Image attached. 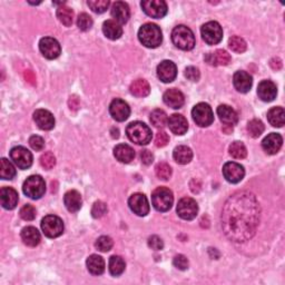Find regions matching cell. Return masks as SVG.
<instances>
[{
  "mask_svg": "<svg viewBox=\"0 0 285 285\" xmlns=\"http://www.w3.org/2000/svg\"><path fill=\"white\" fill-rule=\"evenodd\" d=\"M41 229L49 239H56L64 233V223L56 215H47L41 221Z\"/></svg>",
  "mask_w": 285,
  "mask_h": 285,
  "instance_id": "cell-7",
  "label": "cell"
},
{
  "mask_svg": "<svg viewBox=\"0 0 285 285\" xmlns=\"http://www.w3.org/2000/svg\"><path fill=\"white\" fill-rule=\"evenodd\" d=\"M156 176L162 180H168L172 176V167L167 163H160L157 164L155 168Z\"/></svg>",
  "mask_w": 285,
  "mask_h": 285,
  "instance_id": "cell-43",
  "label": "cell"
},
{
  "mask_svg": "<svg viewBox=\"0 0 285 285\" xmlns=\"http://www.w3.org/2000/svg\"><path fill=\"white\" fill-rule=\"evenodd\" d=\"M173 264H174L175 268L180 270V271H185V270L189 269V260H187L186 256L182 255V254H178V255L174 257Z\"/></svg>",
  "mask_w": 285,
  "mask_h": 285,
  "instance_id": "cell-51",
  "label": "cell"
},
{
  "mask_svg": "<svg viewBox=\"0 0 285 285\" xmlns=\"http://www.w3.org/2000/svg\"><path fill=\"white\" fill-rule=\"evenodd\" d=\"M25 78H26V81L28 83H30L32 85H35L36 83V77L34 75V72L33 71H30V70H26L25 72Z\"/></svg>",
  "mask_w": 285,
  "mask_h": 285,
  "instance_id": "cell-57",
  "label": "cell"
},
{
  "mask_svg": "<svg viewBox=\"0 0 285 285\" xmlns=\"http://www.w3.org/2000/svg\"><path fill=\"white\" fill-rule=\"evenodd\" d=\"M172 41L182 50H192L195 47V36L189 27L184 25L176 26L173 29Z\"/></svg>",
  "mask_w": 285,
  "mask_h": 285,
  "instance_id": "cell-3",
  "label": "cell"
},
{
  "mask_svg": "<svg viewBox=\"0 0 285 285\" xmlns=\"http://www.w3.org/2000/svg\"><path fill=\"white\" fill-rule=\"evenodd\" d=\"M223 175L229 183L236 184L244 178L245 169L239 163L228 162L223 166Z\"/></svg>",
  "mask_w": 285,
  "mask_h": 285,
  "instance_id": "cell-13",
  "label": "cell"
},
{
  "mask_svg": "<svg viewBox=\"0 0 285 285\" xmlns=\"http://www.w3.org/2000/svg\"><path fill=\"white\" fill-rule=\"evenodd\" d=\"M127 137L137 145H147L151 141V131L142 122H133L126 128Z\"/></svg>",
  "mask_w": 285,
  "mask_h": 285,
  "instance_id": "cell-4",
  "label": "cell"
},
{
  "mask_svg": "<svg viewBox=\"0 0 285 285\" xmlns=\"http://www.w3.org/2000/svg\"><path fill=\"white\" fill-rule=\"evenodd\" d=\"M169 142V136L165 132H159L155 137V145L157 147H165Z\"/></svg>",
  "mask_w": 285,
  "mask_h": 285,
  "instance_id": "cell-53",
  "label": "cell"
},
{
  "mask_svg": "<svg viewBox=\"0 0 285 285\" xmlns=\"http://www.w3.org/2000/svg\"><path fill=\"white\" fill-rule=\"evenodd\" d=\"M265 129L264 124L262 123V120L260 119H252L247 124V132L248 135L253 138H257L263 134V132Z\"/></svg>",
  "mask_w": 285,
  "mask_h": 285,
  "instance_id": "cell-41",
  "label": "cell"
},
{
  "mask_svg": "<svg viewBox=\"0 0 285 285\" xmlns=\"http://www.w3.org/2000/svg\"><path fill=\"white\" fill-rule=\"evenodd\" d=\"M257 95L261 99L266 102L273 101L277 96V87L272 81H263L258 84Z\"/></svg>",
  "mask_w": 285,
  "mask_h": 285,
  "instance_id": "cell-21",
  "label": "cell"
},
{
  "mask_svg": "<svg viewBox=\"0 0 285 285\" xmlns=\"http://www.w3.org/2000/svg\"><path fill=\"white\" fill-rule=\"evenodd\" d=\"M109 272H111V274L113 276H119L120 274H123L125 268H126V264H125V261L117 255H114L111 258H109Z\"/></svg>",
  "mask_w": 285,
  "mask_h": 285,
  "instance_id": "cell-36",
  "label": "cell"
},
{
  "mask_svg": "<svg viewBox=\"0 0 285 285\" xmlns=\"http://www.w3.org/2000/svg\"><path fill=\"white\" fill-rule=\"evenodd\" d=\"M192 117L194 122L199 127H209L214 122V113L206 102H199L195 105L192 111Z\"/></svg>",
  "mask_w": 285,
  "mask_h": 285,
  "instance_id": "cell-8",
  "label": "cell"
},
{
  "mask_svg": "<svg viewBox=\"0 0 285 285\" xmlns=\"http://www.w3.org/2000/svg\"><path fill=\"white\" fill-rule=\"evenodd\" d=\"M106 213H107V205L104 202L97 201L94 203L92 209V215L94 218H100Z\"/></svg>",
  "mask_w": 285,
  "mask_h": 285,
  "instance_id": "cell-49",
  "label": "cell"
},
{
  "mask_svg": "<svg viewBox=\"0 0 285 285\" xmlns=\"http://www.w3.org/2000/svg\"><path fill=\"white\" fill-rule=\"evenodd\" d=\"M87 5H88V7L94 11V13L102 14L108 9L111 3H109L108 0H95V2L94 0H89Z\"/></svg>",
  "mask_w": 285,
  "mask_h": 285,
  "instance_id": "cell-44",
  "label": "cell"
},
{
  "mask_svg": "<svg viewBox=\"0 0 285 285\" xmlns=\"http://www.w3.org/2000/svg\"><path fill=\"white\" fill-rule=\"evenodd\" d=\"M228 46L231 48L232 51L242 54L246 50V42L243 38L239 37V36H233V37L229 38L228 40Z\"/></svg>",
  "mask_w": 285,
  "mask_h": 285,
  "instance_id": "cell-42",
  "label": "cell"
},
{
  "mask_svg": "<svg viewBox=\"0 0 285 285\" xmlns=\"http://www.w3.org/2000/svg\"><path fill=\"white\" fill-rule=\"evenodd\" d=\"M148 246L151 248V250L161 251V250H163V247H164L163 240L161 238H159L157 235L150 236V238L148 239Z\"/></svg>",
  "mask_w": 285,
  "mask_h": 285,
  "instance_id": "cell-54",
  "label": "cell"
},
{
  "mask_svg": "<svg viewBox=\"0 0 285 285\" xmlns=\"http://www.w3.org/2000/svg\"><path fill=\"white\" fill-rule=\"evenodd\" d=\"M0 176L3 179H13L16 176V169L8 160L0 161Z\"/></svg>",
  "mask_w": 285,
  "mask_h": 285,
  "instance_id": "cell-39",
  "label": "cell"
},
{
  "mask_svg": "<svg viewBox=\"0 0 285 285\" xmlns=\"http://www.w3.org/2000/svg\"><path fill=\"white\" fill-rule=\"evenodd\" d=\"M112 17L119 25H124L128 21L131 17V10L128 5L124 2H116L112 6Z\"/></svg>",
  "mask_w": 285,
  "mask_h": 285,
  "instance_id": "cell-23",
  "label": "cell"
},
{
  "mask_svg": "<svg viewBox=\"0 0 285 285\" xmlns=\"http://www.w3.org/2000/svg\"><path fill=\"white\" fill-rule=\"evenodd\" d=\"M34 120L42 131H50L55 127L54 115L46 109H37L34 114Z\"/></svg>",
  "mask_w": 285,
  "mask_h": 285,
  "instance_id": "cell-18",
  "label": "cell"
},
{
  "mask_svg": "<svg viewBox=\"0 0 285 285\" xmlns=\"http://www.w3.org/2000/svg\"><path fill=\"white\" fill-rule=\"evenodd\" d=\"M177 214L185 221H192L197 216L198 205L195 199L191 197L182 198L177 204Z\"/></svg>",
  "mask_w": 285,
  "mask_h": 285,
  "instance_id": "cell-10",
  "label": "cell"
},
{
  "mask_svg": "<svg viewBox=\"0 0 285 285\" xmlns=\"http://www.w3.org/2000/svg\"><path fill=\"white\" fill-rule=\"evenodd\" d=\"M114 242L113 240L109 238V236H100V238L96 241L95 246L98 251L100 252H109L113 248Z\"/></svg>",
  "mask_w": 285,
  "mask_h": 285,
  "instance_id": "cell-45",
  "label": "cell"
},
{
  "mask_svg": "<svg viewBox=\"0 0 285 285\" xmlns=\"http://www.w3.org/2000/svg\"><path fill=\"white\" fill-rule=\"evenodd\" d=\"M203 40L209 45H217L223 39V29L217 21H209L201 28Z\"/></svg>",
  "mask_w": 285,
  "mask_h": 285,
  "instance_id": "cell-9",
  "label": "cell"
},
{
  "mask_svg": "<svg viewBox=\"0 0 285 285\" xmlns=\"http://www.w3.org/2000/svg\"><path fill=\"white\" fill-rule=\"evenodd\" d=\"M144 13L151 18L161 19L167 14V5L163 0H146L141 4Z\"/></svg>",
  "mask_w": 285,
  "mask_h": 285,
  "instance_id": "cell-12",
  "label": "cell"
},
{
  "mask_svg": "<svg viewBox=\"0 0 285 285\" xmlns=\"http://www.w3.org/2000/svg\"><path fill=\"white\" fill-rule=\"evenodd\" d=\"M64 203L66 209L71 212V213H75V212H78L82 208V195L75 190L68 191L64 196Z\"/></svg>",
  "mask_w": 285,
  "mask_h": 285,
  "instance_id": "cell-28",
  "label": "cell"
},
{
  "mask_svg": "<svg viewBox=\"0 0 285 285\" xmlns=\"http://www.w3.org/2000/svg\"><path fill=\"white\" fill-rule=\"evenodd\" d=\"M128 205L132 212L138 216H146L149 213L148 199L142 193L133 194L128 199Z\"/></svg>",
  "mask_w": 285,
  "mask_h": 285,
  "instance_id": "cell-15",
  "label": "cell"
},
{
  "mask_svg": "<svg viewBox=\"0 0 285 285\" xmlns=\"http://www.w3.org/2000/svg\"><path fill=\"white\" fill-rule=\"evenodd\" d=\"M69 106L70 109H77V107L80 106V100H78L76 96H71L69 98Z\"/></svg>",
  "mask_w": 285,
  "mask_h": 285,
  "instance_id": "cell-58",
  "label": "cell"
},
{
  "mask_svg": "<svg viewBox=\"0 0 285 285\" xmlns=\"http://www.w3.org/2000/svg\"><path fill=\"white\" fill-rule=\"evenodd\" d=\"M141 160L145 165H150V164L154 162V155L151 154V151H149L148 149H144L141 153Z\"/></svg>",
  "mask_w": 285,
  "mask_h": 285,
  "instance_id": "cell-55",
  "label": "cell"
},
{
  "mask_svg": "<svg viewBox=\"0 0 285 285\" xmlns=\"http://www.w3.org/2000/svg\"><path fill=\"white\" fill-rule=\"evenodd\" d=\"M268 120L273 127H283L285 124V112L282 107H273L268 113Z\"/></svg>",
  "mask_w": 285,
  "mask_h": 285,
  "instance_id": "cell-34",
  "label": "cell"
},
{
  "mask_svg": "<svg viewBox=\"0 0 285 285\" xmlns=\"http://www.w3.org/2000/svg\"><path fill=\"white\" fill-rule=\"evenodd\" d=\"M87 269L93 275H100L105 271V261L101 256L93 254L87 258Z\"/></svg>",
  "mask_w": 285,
  "mask_h": 285,
  "instance_id": "cell-32",
  "label": "cell"
},
{
  "mask_svg": "<svg viewBox=\"0 0 285 285\" xmlns=\"http://www.w3.org/2000/svg\"><path fill=\"white\" fill-rule=\"evenodd\" d=\"M102 33L106 36L108 39L116 40L122 37L123 35V28L118 22L115 20H106L102 25Z\"/></svg>",
  "mask_w": 285,
  "mask_h": 285,
  "instance_id": "cell-31",
  "label": "cell"
},
{
  "mask_svg": "<svg viewBox=\"0 0 285 285\" xmlns=\"http://www.w3.org/2000/svg\"><path fill=\"white\" fill-rule=\"evenodd\" d=\"M228 150H229V155L235 160H243L247 155V149L245 147V145L239 141L232 143Z\"/></svg>",
  "mask_w": 285,
  "mask_h": 285,
  "instance_id": "cell-40",
  "label": "cell"
},
{
  "mask_svg": "<svg viewBox=\"0 0 285 285\" xmlns=\"http://www.w3.org/2000/svg\"><path fill=\"white\" fill-rule=\"evenodd\" d=\"M39 49L42 56L47 59H56L62 53L59 42L53 37L41 38L39 41Z\"/></svg>",
  "mask_w": 285,
  "mask_h": 285,
  "instance_id": "cell-14",
  "label": "cell"
},
{
  "mask_svg": "<svg viewBox=\"0 0 285 285\" xmlns=\"http://www.w3.org/2000/svg\"><path fill=\"white\" fill-rule=\"evenodd\" d=\"M22 191L25 195L32 199H39L46 192V183L39 175L29 176L22 185Z\"/></svg>",
  "mask_w": 285,
  "mask_h": 285,
  "instance_id": "cell-6",
  "label": "cell"
},
{
  "mask_svg": "<svg viewBox=\"0 0 285 285\" xmlns=\"http://www.w3.org/2000/svg\"><path fill=\"white\" fill-rule=\"evenodd\" d=\"M157 76L163 83H172L177 76V67L171 60H164L157 66Z\"/></svg>",
  "mask_w": 285,
  "mask_h": 285,
  "instance_id": "cell-17",
  "label": "cell"
},
{
  "mask_svg": "<svg viewBox=\"0 0 285 285\" xmlns=\"http://www.w3.org/2000/svg\"><path fill=\"white\" fill-rule=\"evenodd\" d=\"M205 60L211 66H226L231 63V56L225 50L217 49L215 53H209L206 55Z\"/></svg>",
  "mask_w": 285,
  "mask_h": 285,
  "instance_id": "cell-27",
  "label": "cell"
},
{
  "mask_svg": "<svg viewBox=\"0 0 285 285\" xmlns=\"http://www.w3.org/2000/svg\"><path fill=\"white\" fill-rule=\"evenodd\" d=\"M167 124L169 129H171L175 135H184L187 129H189V122H187V119L180 114H173L172 116L168 118Z\"/></svg>",
  "mask_w": 285,
  "mask_h": 285,
  "instance_id": "cell-24",
  "label": "cell"
},
{
  "mask_svg": "<svg viewBox=\"0 0 285 285\" xmlns=\"http://www.w3.org/2000/svg\"><path fill=\"white\" fill-rule=\"evenodd\" d=\"M10 159L20 169H27L33 165V154L23 146H17L11 149Z\"/></svg>",
  "mask_w": 285,
  "mask_h": 285,
  "instance_id": "cell-11",
  "label": "cell"
},
{
  "mask_svg": "<svg viewBox=\"0 0 285 285\" xmlns=\"http://www.w3.org/2000/svg\"><path fill=\"white\" fill-rule=\"evenodd\" d=\"M19 215H20V217L22 218V220L33 221V220H35V217H36V209L34 208L33 205H30V204L23 205L22 208L20 209Z\"/></svg>",
  "mask_w": 285,
  "mask_h": 285,
  "instance_id": "cell-47",
  "label": "cell"
},
{
  "mask_svg": "<svg viewBox=\"0 0 285 285\" xmlns=\"http://www.w3.org/2000/svg\"><path fill=\"white\" fill-rule=\"evenodd\" d=\"M217 116L223 126H234L239 122V115L228 105H220L217 107Z\"/></svg>",
  "mask_w": 285,
  "mask_h": 285,
  "instance_id": "cell-22",
  "label": "cell"
},
{
  "mask_svg": "<svg viewBox=\"0 0 285 285\" xmlns=\"http://www.w3.org/2000/svg\"><path fill=\"white\" fill-rule=\"evenodd\" d=\"M283 144V138L277 133H271L266 136L262 142V148L266 154L275 155L281 149Z\"/></svg>",
  "mask_w": 285,
  "mask_h": 285,
  "instance_id": "cell-20",
  "label": "cell"
},
{
  "mask_svg": "<svg viewBox=\"0 0 285 285\" xmlns=\"http://www.w3.org/2000/svg\"><path fill=\"white\" fill-rule=\"evenodd\" d=\"M233 84L238 92L245 94L247 92H250L252 88V85H253L252 76L244 70L236 71L233 77Z\"/></svg>",
  "mask_w": 285,
  "mask_h": 285,
  "instance_id": "cell-19",
  "label": "cell"
},
{
  "mask_svg": "<svg viewBox=\"0 0 285 285\" xmlns=\"http://www.w3.org/2000/svg\"><path fill=\"white\" fill-rule=\"evenodd\" d=\"M173 157L175 162L180 164V165H186L193 159V151L190 147L185 146V145H180V146H177L174 149Z\"/></svg>",
  "mask_w": 285,
  "mask_h": 285,
  "instance_id": "cell-33",
  "label": "cell"
},
{
  "mask_svg": "<svg viewBox=\"0 0 285 285\" xmlns=\"http://www.w3.org/2000/svg\"><path fill=\"white\" fill-rule=\"evenodd\" d=\"M163 100L165 104L174 109H178L184 105L185 97L180 90L176 88H171L165 92L163 96Z\"/></svg>",
  "mask_w": 285,
  "mask_h": 285,
  "instance_id": "cell-26",
  "label": "cell"
},
{
  "mask_svg": "<svg viewBox=\"0 0 285 285\" xmlns=\"http://www.w3.org/2000/svg\"><path fill=\"white\" fill-rule=\"evenodd\" d=\"M271 67L274 69V70H278V69H281L282 67V62L278 58H273L271 60Z\"/></svg>",
  "mask_w": 285,
  "mask_h": 285,
  "instance_id": "cell-56",
  "label": "cell"
},
{
  "mask_svg": "<svg viewBox=\"0 0 285 285\" xmlns=\"http://www.w3.org/2000/svg\"><path fill=\"white\" fill-rule=\"evenodd\" d=\"M57 18L66 27H70L74 21V11L67 6H60L57 9Z\"/></svg>",
  "mask_w": 285,
  "mask_h": 285,
  "instance_id": "cell-37",
  "label": "cell"
},
{
  "mask_svg": "<svg viewBox=\"0 0 285 285\" xmlns=\"http://www.w3.org/2000/svg\"><path fill=\"white\" fill-rule=\"evenodd\" d=\"M40 165L44 167L45 169H51L54 168V166L56 165V159L53 153H45L42 154L40 157Z\"/></svg>",
  "mask_w": 285,
  "mask_h": 285,
  "instance_id": "cell-48",
  "label": "cell"
},
{
  "mask_svg": "<svg viewBox=\"0 0 285 285\" xmlns=\"http://www.w3.org/2000/svg\"><path fill=\"white\" fill-rule=\"evenodd\" d=\"M21 240L27 246L35 247L40 243L41 236L37 228L34 226H27L25 228H22Z\"/></svg>",
  "mask_w": 285,
  "mask_h": 285,
  "instance_id": "cell-30",
  "label": "cell"
},
{
  "mask_svg": "<svg viewBox=\"0 0 285 285\" xmlns=\"http://www.w3.org/2000/svg\"><path fill=\"white\" fill-rule=\"evenodd\" d=\"M0 201L4 209L14 210L19 201V197H18L17 191L13 187H3L0 191Z\"/></svg>",
  "mask_w": 285,
  "mask_h": 285,
  "instance_id": "cell-25",
  "label": "cell"
},
{
  "mask_svg": "<svg viewBox=\"0 0 285 285\" xmlns=\"http://www.w3.org/2000/svg\"><path fill=\"white\" fill-rule=\"evenodd\" d=\"M131 93L136 97H146L150 93L149 84L145 80H136L131 85Z\"/></svg>",
  "mask_w": 285,
  "mask_h": 285,
  "instance_id": "cell-35",
  "label": "cell"
},
{
  "mask_svg": "<svg viewBox=\"0 0 285 285\" xmlns=\"http://www.w3.org/2000/svg\"><path fill=\"white\" fill-rule=\"evenodd\" d=\"M138 39L147 48H157L163 41L161 28L155 23H145L138 30Z\"/></svg>",
  "mask_w": 285,
  "mask_h": 285,
  "instance_id": "cell-2",
  "label": "cell"
},
{
  "mask_svg": "<svg viewBox=\"0 0 285 285\" xmlns=\"http://www.w3.org/2000/svg\"><path fill=\"white\" fill-rule=\"evenodd\" d=\"M260 205L254 194L238 192L229 197L222 211V228L228 240L243 243L252 239L260 222Z\"/></svg>",
  "mask_w": 285,
  "mask_h": 285,
  "instance_id": "cell-1",
  "label": "cell"
},
{
  "mask_svg": "<svg viewBox=\"0 0 285 285\" xmlns=\"http://www.w3.org/2000/svg\"><path fill=\"white\" fill-rule=\"evenodd\" d=\"M77 26L82 32H87L93 27V19L88 14L83 13L77 18Z\"/></svg>",
  "mask_w": 285,
  "mask_h": 285,
  "instance_id": "cell-46",
  "label": "cell"
},
{
  "mask_svg": "<svg viewBox=\"0 0 285 285\" xmlns=\"http://www.w3.org/2000/svg\"><path fill=\"white\" fill-rule=\"evenodd\" d=\"M168 117L167 114L163 109H155L150 114V123L153 124L156 128H164L167 125Z\"/></svg>",
  "mask_w": 285,
  "mask_h": 285,
  "instance_id": "cell-38",
  "label": "cell"
},
{
  "mask_svg": "<svg viewBox=\"0 0 285 285\" xmlns=\"http://www.w3.org/2000/svg\"><path fill=\"white\" fill-rule=\"evenodd\" d=\"M184 75L187 80L191 82H198L199 77H201V72H199L198 68L194 67V66H190V67H187L185 69Z\"/></svg>",
  "mask_w": 285,
  "mask_h": 285,
  "instance_id": "cell-52",
  "label": "cell"
},
{
  "mask_svg": "<svg viewBox=\"0 0 285 285\" xmlns=\"http://www.w3.org/2000/svg\"><path fill=\"white\" fill-rule=\"evenodd\" d=\"M114 156L120 163L128 164L135 159V151L129 145L127 144H119L114 148Z\"/></svg>",
  "mask_w": 285,
  "mask_h": 285,
  "instance_id": "cell-29",
  "label": "cell"
},
{
  "mask_svg": "<svg viewBox=\"0 0 285 285\" xmlns=\"http://www.w3.org/2000/svg\"><path fill=\"white\" fill-rule=\"evenodd\" d=\"M109 113L116 122H125L129 117L131 108L125 100L116 98L109 105Z\"/></svg>",
  "mask_w": 285,
  "mask_h": 285,
  "instance_id": "cell-16",
  "label": "cell"
},
{
  "mask_svg": "<svg viewBox=\"0 0 285 285\" xmlns=\"http://www.w3.org/2000/svg\"><path fill=\"white\" fill-rule=\"evenodd\" d=\"M173 203V193L167 187H157L151 194V204L156 211L167 212L172 209Z\"/></svg>",
  "mask_w": 285,
  "mask_h": 285,
  "instance_id": "cell-5",
  "label": "cell"
},
{
  "mask_svg": "<svg viewBox=\"0 0 285 285\" xmlns=\"http://www.w3.org/2000/svg\"><path fill=\"white\" fill-rule=\"evenodd\" d=\"M29 145L34 150L40 151V150L44 149V147H45V141L41 136L34 135V136L29 138Z\"/></svg>",
  "mask_w": 285,
  "mask_h": 285,
  "instance_id": "cell-50",
  "label": "cell"
}]
</instances>
